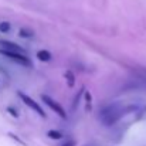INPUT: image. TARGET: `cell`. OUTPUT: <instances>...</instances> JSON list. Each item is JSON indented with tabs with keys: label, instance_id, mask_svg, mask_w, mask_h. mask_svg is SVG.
I'll list each match as a JSON object with an SVG mask.
<instances>
[{
	"label": "cell",
	"instance_id": "10",
	"mask_svg": "<svg viewBox=\"0 0 146 146\" xmlns=\"http://www.w3.org/2000/svg\"><path fill=\"white\" fill-rule=\"evenodd\" d=\"M19 34H20V37H26V38H29V37H33V36H34V33H33L31 30H29V29H21Z\"/></svg>",
	"mask_w": 146,
	"mask_h": 146
},
{
	"label": "cell",
	"instance_id": "11",
	"mask_svg": "<svg viewBox=\"0 0 146 146\" xmlns=\"http://www.w3.org/2000/svg\"><path fill=\"white\" fill-rule=\"evenodd\" d=\"M9 30H10V24H9L7 21L0 23V31H1V33H7Z\"/></svg>",
	"mask_w": 146,
	"mask_h": 146
},
{
	"label": "cell",
	"instance_id": "4",
	"mask_svg": "<svg viewBox=\"0 0 146 146\" xmlns=\"http://www.w3.org/2000/svg\"><path fill=\"white\" fill-rule=\"evenodd\" d=\"M41 99H43V101H44V102L48 105V106L51 108V109H52V111H54V112H55V113H58L61 118H64V119L67 118V113H65V111L62 109V106H61L58 102H55L54 99H51V98L47 97V95H41Z\"/></svg>",
	"mask_w": 146,
	"mask_h": 146
},
{
	"label": "cell",
	"instance_id": "7",
	"mask_svg": "<svg viewBox=\"0 0 146 146\" xmlns=\"http://www.w3.org/2000/svg\"><path fill=\"white\" fill-rule=\"evenodd\" d=\"M135 72H136V77L142 81V84L146 85V68H136Z\"/></svg>",
	"mask_w": 146,
	"mask_h": 146
},
{
	"label": "cell",
	"instance_id": "6",
	"mask_svg": "<svg viewBox=\"0 0 146 146\" xmlns=\"http://www.w3.org/2000/svg\"><path fill=\"white\" fill-rule=\"evenodd\" d=\"M37 58L40 60V61H43V62H47L51 60V54H50L47 50H40L38 52H37Z\"/></svg>",
	"mask_w": 146,
	"mask_h": 146
},
{
	"label": "cell",
	"instance_id": "2",
	"mask_svg": "<svg viewBox=\"0 0 146 146\" xmlns=\"http://www.w3.org/2000/svg\"><path fill=\"white\" fill-rule=\"evenodd\" d=\"M0 54H3L4 57L10 58V60H14L16 62L21 64V65H27V67H31V60L29 57L24 55V52H17V51H9V50H3L0 48Z\"/></svg>",
	"mask_w": 146,
	"mask_h": 146
},
{
	"label": "cell",
	"instance_id": "9",
	"mask_svg": "<svg viewBox=\"0 0 146 146\" xmlns=\"http://www.w3.org/2000/svg\"><path fill=\"white\" fill-rule=\"evenodd\" d=\"M47 135H48V138H51V139H55V141H58V139H61L62 138V133L60 132V131H48L47 132Z\"/></svg>",
	"mask_w": 146,
	"mask_h": 146
},
{
	"label": "cell",
	"instance_id": "5",
	"mask_svg": "<svg viewBox=\"0 0 146 146\" xmlns=\"http://www.w3.org/2000/svg\"><path fill=\"white\" fill-rule=\"evenodd\" d=\"M0 47L3 50H9V51H17V52H26L23 47H20L19 44L16 43H11V41H7V40H0Z\"/></svg>",
	"mask_w": 146,
	"mask_h": 146
},
{
	"label": "cell",
	"instance_id": "12",
	"mask_svg": "<svg viewBox=\"0 0 146 146\" xmlns=\"http://www.w3.org/2000/svg\"><path fill=\"white\" fill-rule=\"evenodd\" d=\"M62 146H75V142H67V143H64Z\"/></svg>",
	"mask_w": 146,
	"mask_h": 146
},
{
	"label": "cell",
	"instance_id": "8",
	"mask_svg": "<svg viewBox=\"0 0 146 146\" xmlns=\"http://www.w3.org/2000/svg\"><path fill=\"white\" fill-rule=\"evenodd\" d=\"M65 78H67V84H68V87H74V84H75V78H74V74H72L71 71H67V72H65Z\"/></svg>",
	"mask_w": 146,
	"mask_h": 146
},
{
	"label": "cell",
	"instance_id": "3",
	"mask_svg": "<svg viewBox=\"0 0 146 146\" xmlns=\"http://www.w3.org/2000/svg\"><path fill=\"white\" fill-rule=\"evenodd\" d=\"M19 97L21 98V101H23L26 105H29V106H30L33 111H36V112H37V113H38L41 118H46V112L41 109V106H40V105H38V104H37V102H36L33 98H30L29 95H26V94H23V92H19Z\"/></svg>",
	"mask_w": 146,
	"mask_h": 146
},
{
	"label": "cell",
	"instance_id": "1",
	"mask_svg": "<svg viewBox=\"0 0 146 146\" xmlns=\"http://www.w3.org/2000/svg\"><path fill=\"white\" fill-rule=\"evenodd\" d=\"M128 111L125 108H122L121 105H109L106 108H104L99 113V119L102 121L104 125H113L115 122H118Z\"/></svg>",
	"mask_w": 146,
	"mask_h": 146
}]
</instances>
